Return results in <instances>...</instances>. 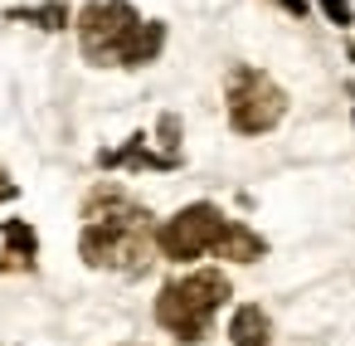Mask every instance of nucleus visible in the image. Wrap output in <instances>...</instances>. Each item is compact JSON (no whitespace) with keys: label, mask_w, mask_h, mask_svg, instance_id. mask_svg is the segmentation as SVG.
<instances>
[{"label":"nucleus","mask_w":355,"mask_h":346,"mask_svg":"<svg viewBox=\"0 0 355 346\" xmlns=\"http://www.w3.org/2000/svg\"><path fill=\"white\" fill-rule=\"evenodd\" d=\"M83 234H78V254L88 268H112V273H141L151 263V215L146 205H137L132 195L103 186L88 195L83 210Z\"/></svg>","instance_id":"f257e3e1"},{"label":"nucleus","mask_w":355,"mask_h":346,"mask_svg":"<svg viewBox=\"0 0 355 346\" xmlns=\"http://www.w3.org/2000/svg\"><path fill=\"white\" fill-rule=\"evenodd\" d=\"M229 302V278L219 268H195L185 278H171L156 297V322L175 341H205L214 312Z\"/></svg>","instance_id":"f03ea898"},{"label":"nucleus","mask_w":355,"mask_h":346,"mask_svg":"<svg viewBox=\"0 0 355 346\" xmlns=\"http://www.w3.org/2000/svg\"><path fill=\"white\" fill-rule=\"evenodd\" d=\"M224 103H229V127H234L239 137H263V132H272V127L282 122V113H287V93H282L263 69H253V64L229 69V79H224Z\"/></svg>","instance_id":"7ed1b4c3"},{"label":"nucleus","mask_w":355,"mask_h":346,"mask_svg":"<svg viewBox=\"0 0 355 346\" xmlns=\"http://www.w3.org/2000/svg\"><path fill=\"white\" fill-rule=\"evenodd\" d=\"M229 224H234V220H229L219 205L195 200V205L175 210V215L156 229V249H161L171 263H190V258H200V254H219Z\"/></svg>","instance_id":"20e7f679"},{"label":"nucleus","mask_w":355,"mask_h":346,"mask_svg":"<svg viewBox=\"0 0 355 346\" xmlns=\"http://www.w3.org/2000/svg\"><path fill=\"white\" fill-rule=\"evenodd\" d=\"M137 30H141V15L127 0H93L78 10V44L88 64H122Z\"/></svg>","instance_id":"39448f33"},{"label":"nucleus","mask_w":355,"mask_h":346,"mask_svg":"<svg viewBox=\"0 0 355 346\" xmlns=\"http://www.w3.org/2000/svg\"><path fill=\"white\" fill-rule=\"evenodd\" d=\"M98 166H107V171H175L180 166V156L175 151H151V142H146V132H137V137H127V147H117V151H98Z\"/></svg>","instance_id":"423d86ee"},{"label":"nucleus","mask_w":355,"mask_h":346,"mask_svg":"<svg viewBox=\"0 0 355 346\" xmlns=\"http://www.w3.org/2000/svg\"><path fill=\"white\" fill-rule=\"evenodd\" d=\"M0 239H6V254H0V273H15V268H35V258H40V239H35V229L25 224V220H6L0 224Z\"/></svg>","instance_id":"0eeeda50"},{"label":"nucleus","mask_w":355,"mask_h":346,"mask_svg":"<svg viewBox=\"0 0 355 346\" xmlns=\"http://www.w3.org/2000/svg\"><path fill=\"white\" fill-rule=\"evenodd\" d=\"M229 341H234V346H268V341H272V322H268V312H263L258 302L234 307V317H229Z\"/></svg>","instance_id":"6e6552de"},{"label":"nucleus","mask_w":355,"mask_h":346,"mask_svg":"<svg viewBox=\"0 0 355 346\" xmlns=\"http://www.w3.org/2000/svg\"><path fill=\"white\" fill-rule=\"evenodd\" d=\"M161 49H166V25H161V20H141V30L132 35V44H127V54H122V69H141V64H151Z\"/></svg>","instance_id":"1a4fd4ad"},{"label":"nucleus","mask_w":355,"mask_h":346,"mask_svg":"<svg viewBox=\"0 0 355 346\" xmlns=\"http://www.w3.org/2000/svg\"><path fill=\"white\" fill-rule=\"evenodd\" d=\"M268 254V244L248 229V224H229V234H224V244H219V258H234V263H258Z\"/></svg>","instance_id":"9d476101"},{"label":"nucleus","mask_w":355,"mask_h":346,"mask_svg":"<svg viewBox=\"0 0 355 346\" xmlns=\"http://www.w3.org/2000/svg\"><path fill=\"white\" fill-rule=\"evenodd\" d=\"M10 20H30V25H40V30H64L69 25V6H40V10H10Z\"/></svg>","instance_id":"9b49d317"},{"label":"nucleus","mask_w":355,"mask_h":346,"mask_svg":"<svg viewBox=\"0 0 355 346\" xmlns=\"http://www.w3.org/2000/svg\"><path fill=\"white\" fill-rule=\"evenodd\" d=\"M321 10H326V20H331V25H350V20H355L345 0H321Z\"/></svg>","instance_id":"f8f14e48"},{"label":"nucleus","mask_w":355,"mask_h":346,"mask_svg":"<svg viewBox=\"0 0 355 346\" xmlns=\"http://www.w3.org/2000/svg\"><path fill=\"white\" fill-rule=\"evenodd\" d=\"M15 195H20V186L10 176H0V200H15Z\"/></svg>","instance_id":"ddd939ff"},{"label":"nucleus","mask_w":355,"mask_h":346,"mask_svg":"<svg viewBox=\"0 0 355 346\" xmlns=\"http://www.w3.org/2000/svg\"><path fill=\"white\" fill-rule=\"evenodd\" d=\"M277 6H287V10H292V15H297V20H302V15H306V0H277Z\"/></svg>","instance_id":"4468645a"}]
</instances>
